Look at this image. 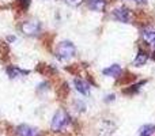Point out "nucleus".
Wrapping results in <instances>:
<instances>
[{"mask_svg":"<svg viewBox=\"0 0 155 136\" xmlns=\"http://www.w3.org/2000/svg\"><path fill=\"white\" fill-rule=\"evenodd\" d=\"M68 123H70V116H68V113L63 109H59L54 113L53 118H52L51 129L53 132H60L68 125Z\"/></svg>","mask_w":155,"mask_h":136,"instance_id":"f257e3e1","label":"nucleus"},{"mask_svg":"<svg viewBox=\"0 0 155 136\" xmlns=\"http://www.w3.org/2000/svg\"><path fill=\"white\" fill-rule=\"evenodd\" d=\"M76 53V48L71 41H63L57 45L56 49V56L59 57L60 60H67L71 59L72 56H75Z\"/></svg>","mask_w":155,"mask_h":136,"instance_id":"f03ea898","label":"nucleus"},{"mask_svg":"<svg viewBox=\"0 0 155 136\" xmlns=\"http://www.w3.org/2000/svg\"><path fill=\"white\" fill-rule=\"evenodd\" d=\"M21 30H22V33H25L27 35H35L40 33L41 23L38 21H26L22 23Z\"/></svg>","mask_w":155,"mask_h":136,"instance_id":"7ed1b4c3","label":"nucleus"},{"mask_svg":"<svg viewBox=\"0 0 155 136\" xmlns=\"http://www.w3.org/2000/svg\"><path fill=\"white\" fill-rule=\"evenodd\" d=\"M113 16H114L117 21L123 22V23H128V22H131V10L127 7L116 8V10L113 11Z\"/></svg>","mask_w":155,"mask_h":136,"instance_id":"20e7f679","label":"nucleus"},{"mask_svg":"<svg viewBox=\"0 0 155 136\" xmlns=\"http://www.w3.org/2000/svg\"><path fill=\"white\" fill-rule=\"evenodd\" d=\"M16 135L18 136H40V131L31 125L21 124V125L16 128Z\"/></svg>","mask_w":155,"mask_h":136,"instance_id":"39448f33","label":"nucleus"},{"mask_svg":"<svg viewBox=\"0 0 155 136\" xmlns=\"http://www.w3.org/2000/svg\"><path fill=\"white\" fill-rule=\"evenodd\" d=\"M74 85H75L76 90L79 91L80 94L88 95V93H90V85H88L87 82H84V80H82V79H75L74 80Z\"/></svg>","mask_w":155,"mask_h":136,"instance_id":"423d86ee","label":"nucleus"},{"mask_svg":"<svg viewBox=\"0 0 155 136\" xmlns=\"http://www.w3.org/2000/svg\"><path fill=\"white\" fill-rule=\"evenodd\" d=\"M121 72H123V69H121V67L118 64H113V65H110V67L102 69V74L106 75V76H112V78L120 76Z\"/></svg>","mask_w":155,"mask_h":136,"instance_id":"0eeeda50","label":"nucleus"},{"mask_svg":"<svg viewBox=\"0 0 155 136\" xmlns=\"http://www.w3.org/2000/svg\"><path fill=\"white\" fill-rule=\"evenodd\" d=\"M87 5L93 11H104L106 2L105 0H87Z\"/></svg>","mask_w":155,"mask_h":136,"instance_id":"6e6552de","label":"nucleus"},{"mask_svg":"<svg viewBox=\"0 0 155 136\" xmlns=\"http://www.w3.org/2000/svg\"><path fill=\"white\" fill-rule=\"evenodd\" d=\"M147 60H148L147 53H144L143 51H139V53L136 55V57L134 60V65L135 67H142V65H144L147 63Z\"/></svg>","mask_w":155,"mask_h":136,"instance_id":"1a4fd4ad","label":"nucleus"},{"mask_svg":"<svg viewBox=\"0 0 155 136\" xmlns=\"http://www.w3.org/2000/svg\"><path fill=\"white\" fill-rule=\"evenodd\" d=\"M155 134V125L154 124H146V125L140 127L139 136H153Z\"/></svg>","mask_w":155,"mask_h":136,"instance_id":"9d476101","label":"nucleus"},{"mask_svg":"<svg viewBox=\"0 0 155 136\" xmlns=\"http://www.w3.org/2000/svg\"><path fill=\"white\" fill-rule=\"evenodd\" d=\"M7 74L10 78H18L19 75H27L29 71H25V69H21L18 67H15V65H12V67L7 68Z\"/></svg>","mask_w":155,"mask_h":136,"instance_id":"9b49d317","label":"nucleus"},{"mask_svg":"<svg viewBox=\"0 0 155 136\" xmlns=\"http://www.w3.org/2000/svg\"><path fill=\"white\" fill-rule=\"evenodd\" d=\"M142 35H143V38L150 44H153V41L155 40V32H153V30H143Z\"/></svg>","mask_w":155,"mask_h":136,"instance_id":"f8f14e48","label":"nucleus"},{"mask_svg":"<svg viewBox=\"0 0 155 136\" xmlns=\"http://www.w3.org/2000/svg\"><path fill=\"white\" fill-rule=\"evenodd\" d=\"M18 3H19L22 10H26V8L30 5V0H18Z\"/></svg>","mask_w":155,"mask_h":136,"instance_id":"ddd939ff","label":"nucleus"},{"mask_svg":"<svg viewBox=\"0 0 155 136\" xmlns=\"http://www.w3.org/2000/svg\"><path fill=\"white\" fill-rule=\"evenodd\" d=\"M65 3H67L68 5H71V7H76V5H79L80 3H82V0H64Z\"/></svg>","mask_w":155,"mask_h":136,"instance_id":"4468645a","label":"nucleus"},{"mask_svg":"<svg viewBox=\"0 0 155 136\" xmlns=\"http://www.w3.org/2000/svg\"><path fill=\"white\" fill-rule=\"evenodd\" d=\"M113 99H114V95H109L106 99H105V101H113Z\"/></svg>","mask_w":155,"mask_h":136,"instance_id":"2eb2a0df","label":"nucleus"},{"mask_svg":"<svg viewBox=\"0 0 155 136\" xmlns=\"http://www.w3.org/2000/svg\"><path fill=\"white\" fill-rule=\"evenodd\" d=\"M153 44H154V49H155V40L153 41Z\"/></svg>","mask_w":155,"mask_h":136,"instance_id":"dca6fc26","label":"nucleus"}]
</instances>
